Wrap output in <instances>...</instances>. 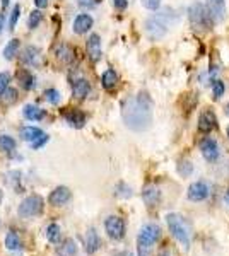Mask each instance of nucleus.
I'll list each match as a JSON object with an SVG mask.
<instances>
[{
    "label": "nucleus",
    "mask_w": 229,
    "mask_h": 256,
    "mask_svg": "<svg viewBox=\"0 0 229 256\" xmlns=\"http://www.w3.org/2000/svg\"><path fill=\"white\" fill-rule=\"evenodd\" d=\"M122 118L134 131H144L153 123V99L147 92L130 96L122 104Z\"/></svg>",
    "instance_id": "obj_1"
},
{
    "label": "nucleus",
    "mask_w": 229,
    "mask_h": 256,
    "mask_svg": "<svg viewBox=\"0 0 229 256\" xmlns=\"http://www.w3.org/2000/svg\"><path fill=\"white\" fill-rule=\"evenodd\" d=\"M166 224L168 229L171 232V236L176 239L185 250H190V244H192V232H190L188 226H186L185 219L180 213H168L166 215Z\"/></svg>",
    "instance_id": "obj_2"
},
{
    "label": "nucleus",
    "mask_w": 229,
    "mask_h": 256,
    "mask_svg": "<svg viewBox=\"0 0 229 256\" xmlns=\"http://www.w3.org/2000/svg\"><path fill=\"white\" fill-rule=\"evenodd\" d=\"M169 12H171L169 9H164L161 14L151 15L146 21V33L153 41L161 40V38H164V34L168 33V28L169 24H171V14Z\"/></svg>",
    "instance_id": "obj_3"
},
{
    "label": "nucleus",
    "mask_w": 229,
    "mask_h": 256,
    "mask_svg": "<svg viewBox=\"0 0 229 256\" xmlns=\"http://www.w3.org/2000/svg\"><path fill=\"white\" fill-rule=\"evenodd\" d=\"M188 19L193 28L202 31H209L214 24V19L211 17L207 7H204L200 2H195L188 7Z\"/></svg>",
    "instance_id": "obj_4"
},
{
    "label": "nucleus",
    "mask_w": 229,
    "mask_h": 256,
    "mask_svg": "<svg viewBox=\"0 0 229 256\" xmlns=\"http://www.w3.org/2000/svg\"><path fill=\"white\" fill-rule=\"evenodd\" d=\"M43 205L45 201L40 195H29L26 196L24 200L19 203L17 213L24 219H29V217H36L43 212Z\"/></svg>",
    "instance_id": "obj_5"
},
{
    "label": "nucleus",
    "mask_w": 229,
    "mask_h": 256,
    "mask_svg": "<svg viewBox=\"0 0 229 256\" xmlns=\"http://www.w3.org/2000/svg\"><path fill=\"white\" fill-rule=\"evenodd\" d=\"M161 239V227L157 224H146L142 226L141 232L137 236V246H147L153 248V244H156Z\"/></svg>",
    "instance_id": "obj_6"
},
{
    "label": "nucleus",
    "mask_w": 229,
    "mask_h": 256,
    "mask_svg": "<svg viewBox=\"0 0 229 256\" xmlns=\"http://www.w3.org/2000/svg\"><path fill=\"white\" fill-rule=\"evenodd\" d=\"M125 220L118 215H110L104 220V231H106L108 238L113 241H120L125 238Z\"/></svg>",
    "instance_id": "obj_7"
},
{
    "label": "nucleus",
    "mask_w": 229,
    "mask_h": 256,
    "mask_svg": "<svg viewBox=\"0 0 229 256\" xmlns=\"http://www.w3.org/2000/svg\"><path fill=\"white\" fill-rule=\"evenodd\" d=\"M190 201H204L211 196V185L207 181H195L188 186V192H186Z\"/></svg>",
    "instance_id": "obj_8"
},
{
    "label": "nucleus",
    "mask_w": 229,
    "mask_h": 256,
    "mask_svg": "<svg viewBox=\"0 0 229 256\" xmlns=\"http://www.w3.org/2000/svg\"><path fill=\"white\" fill-rule=\"evenodd\" d=\"M200 150L202 156L207 162H216L219 159V143H217L214 138L205 137L204 140L200 142Z\"/></svg>",
    "instance_id": "obj_9"
},
{
    "label": "nucleus",
    "mask_w": 229,
    "mask_h": 256,
    "mask_svg": "<svg viewBox=\"0 0 229 256\" xmlns=\"http://www.w3.org/2000/svg\"><path fill=\"white\" fill-rule=\"evenodd\" d=\"M71 196H72V193L67 186H57V188L50 193L48 203L52 205V207H62V205H65L69 200H71Z\"/></svg>",
    "instance_id": "obj_10"
},
{
    "label": "nucleus",
    "mask_w": 229,
    "mask_h": 256,
    "mask_svg": "<svg viewBox=\"0 0 229 256\" xmlns=\"http://www.w3.org/2000/svg\"><path fill=\"white\" fill-rule=\"evenodd\" d=\"M217 128V116L214 111L211 110H205L202 111L199 116V130L202 133H211L212 130Z\"/></svg>",
    "instance_id": "obj_11"
},
{
    "label": "nucleus",
    "mask_w": 229,
    "mask_h": 256,
    "mask_svg": "<svg viewBox=\"0 0 229 256\" xmlns=\"http://www.w3.org/2000/svg\"><path fill=\"white\" fill-rule=\"evenodd\" d=\"M86 46H87V55H89V58H91L92 62H99L101 57H103V48H101V38H99V34H96V33L89 34Z\"/></svg>",
    "instance_id": "obj_12"
},
{
    "label": "nucleus",
    "mask_w": 229,
    "mask_h": 256,
    "mask_svg": "<svg viewBox=\"0 0 229 256\" xmlns=\"http://www.w3.org/2000/svg\"><path fill=\"white\" fill-rule=\"evenodd\" d=\"M207 10L214 22H221L226 17V0H207Z\"/></svg>",
    "instance_id": "obj_13"
},
{
    "label": "nucleus",
    "mask_w": 229,
    "mask_h": 256,
    "mask_svg": "<svg viewBox=\"0 0 229 256\" xmlns=\"http://www.w3.org/2000/svg\"><path fill=\"white\" fill-rule=\"evenodd\" d=\"M101 248V238L96 232V229H87V234L84 238V250H86L87 255H94Z\"/></svg>",
    "instance_id": "obj_14"
},
{
    "label": "nucleus",
    "mask_w": 229,
    "mask_h": 256,
    "mask_svg": "<svg viewBox=\"0 0 229 256\" xmlns=\"http://www.w3.org/2000/svg\"><path fill=\"white\" fill-rule=\"evenodd\" d=\"M94 21L89 14H79L76 19H74V24H72V29L76 34H86L89 29L92 28Z\"/></svg>",
    "instance_id": "obj_15"
},
{
    "label": "nucleus",
    "mask_w": 229,
    "mask_h": 256,
    "mask_svg": "<svg viewBox=\"0 0 229 256\" xmlns=\"http://www.w3.org/2000/svg\"><path fill=\"white\" fill-rule=\"evenodd\" d=\"M142 200L149 208L157 207L159 201H161V192H159V188H156V186H146L142 190Z\"/></svg>",
    "instance_id": "obj_16"
},
{
    "label": "nucleus",
    "mask_w": 229,
    "mask_h": 256,
    "mask_svg": "<svg viewBox=\"0 0 229 256\" xmlns=\"http://www.w3.org/2000/svg\"><path fill=\"white\" fill-rule=\"evenodd\" d=\"M21 60L22 64L28 65V67H36V65L40 64V50H38L36 46H26V48L22 50Z\"/></svg>",
    "instance_id": "obj_17"
},
{
    "label": "nucleus",
    "mask_w": 229,
    "mask_h": 256,
    "mask_svg": "<svg viewBox=\"0 0 229 256\" xmlns=\"http://www.w3.org/2000/svg\"><path fill=\"white\" fill-rule=\"evenodd\" d=\"M22 116L28 122H40V120L45 118V111L40 106H36V104H26L22 108Z\"/></svg>",
    "instance_id": "obj_18"
},
{
    "label": "nucleus",
    "mask_w": 229,
    "mask_h": 256,
    "mask_svg": "<svg viewBox=\"0 0 229 256\" xmlns=\"http://www.w3.org/2000/svg\"><path fill=\"white\" fill-rule=\"evenodd\" d=\"M64 118H65V122L74 128H82L84 123H86V115H84L82 111H77V110L67 111V113L64 115Z\"/></svg>",
    "instance_id": "obj_19"
},
{
    "label": "nucleus",
    "mask_w": 229,
    "mask_h": 256,
    "mask_svg": "<svg viewBox=\"0 0 229 256\" xmlns=\"http://www.w3.org/2000/svg\"><path fill=\"white\" fill-rule=\"evenodd\" d=\"M43 130L41 128H38V127H22V130H21V137L24 138L26 142H29V143H34L36 140H40L41 137H43Z\"/></svg>",
    "instance_id": "obj_20"
},
{
    "label": "nucleus",
    "mask_w": 229,
    "mask_h": 256,
    "mask_svg": "<svg viewBox=\"0 0 229 256\" xmlns=\"http://www.w3.org/2000/svg\"><path fill=\"white\" fill-rule=\"evenodd\" d=\"M72 91H74V96H76V98L84 99V98H87L89 91H91V85H89L86 79H77V80H74V84H72Z\"/></svg>",
    "instance_id": "obj_21"
},
{
    "label": "nucleus",
    "mask_w": 229,
    "mask_h": 256,
    "mask_svg": "<svg viewBox=\"0 0 229 256\" xmlns=\"http://www.w3.org/2000/svg\"><path fill=\"white\" fill-rule=\"evenodd\" d=\"M55 253L58 256H76L77 255V243L74 239H65L64 243H60V246L57 248Z\"/></svg>",
    "instance_id": "obj_22"
},
{
    "label": "nucleus",
    "mask_w": 229,
    "mask_h": 256,
    "mask_svg": "<svg viewBox=\"0 0 229 256\" xmlns=\"http://www.w3.org/2000/svg\"><path fill=\"white\" fill-rule=\"evenodd\" d=\"M116 82H118V75H116L113 68H108V70L103 72V75H101V84H103V87L106 89V91L115 89Z\"/></svg>",
    "instance_id": "obj_23"
},
{
    "label": "nucleus",
    "mask_w": 229,
    "mask_h": 256,
    "mask_svg": "<svg viewBox=\"0 0 229 256\" xmlns=\"http://www.w3.org/2000/svg\"><path fill=\"white\" fill-rule=\"evenodd\" d=\"M57 58L62 64H72L74 58H76V53L69 45H60L57 48Z\"/></svg>",
    "instance_id": "obj_24"
},
{
    "label": "nucleus",
    "mask_w": 229,
    "mask_h": 256,
    "mask_svg": "<svg viewBox=\"0 0 229 256\" xmlns=\"http://www.w3.org/2000/svg\"><path fill=\"white\" fill-rule=\"evenodd\" d=\"M17 79H19V82H21L22 89H26V91H31V89H34V85H36V77H34L29 70L17 72Z\"/></svg>",
    "instance_id": "obj_25"
},
{
    "label": "nucleus",
    "mask_w": 229,
    "mask_h": 256,
    "mask_svg": "<svg viewBox=\"0 0 229 256\" xmlns=\"http://www.w3.org/2000/svg\"><path fill=\"white\" fill-rule=\"evenodd\" d=\"M45 236L50 243H58L62 238V229L58 224H50L48 227L45 229Z\"/></svg>",
    "instance_id": "obj_26"
},
{
    "label": "nucleus",
    "mask_w": 229,
    "mask_h": 256,
    "mask_svg": "<svg viewBox=\"0 0 229 256\" xmlns=\"http://www.w3.org/2000/svg\"><path fill=\"white\" fill-rule=\"evenodd\" d=\"M5 248L10 251H17L22 248V243L21 239H19V236L15 234V232H7L5 236Z\"/></svg>",
    "instance_id": "obj_27"
},
{
    "label": "nucleus",
    "mask_w": 229,
    "mask_h": 256,
    "mask_svg": "<svg viewBox=\"0 0 229 256\" xmlns=\"http://www.w3.org/2000/svg\"><path fill=\"white\" fill-rule=\"evenodd\" d=\"M17 52H19V40H10L9 43L5 45V48H3V58L5 60H12V58L17 55Z\"/></svg>",
    "instance_id": "obj_28"
},
{
    "label": "nucleus",
    "mask_w": 229,
    "mask_h": 256,
    "mask_svg": "<svg viewBox=\"0 0 229 256\" xmlns=\"http://www.w3.org/2000/svg\"><path fill=\"white\" fill-rule=\"evenodd\" d=\"M176 171H178V174H180L181 178H188L190 174L193 173V164L188 161V159H181V161L178 162V166H176Z\"/></svg>",
    "instance_id": "obj_29"
},
{
    "label": "nucleus",
    "mask_w": 229,
    "mask_h": 256,
    "mask_svg": "<svg viewBox=\"0 0 229 256\" xmlns=\"http://www.w3.org/2000/svg\"><path fill=\"white\" fill-rule=\"evenodd\" d=\"M15 140L9 135H0V152H12L15 149Z\"/></svg>",
    "instance_id": "obj_30"
},
{
    "label": "nucleus",
    "mask_w": 229,
    "mask_h": 256,
    "mask_svg": "<svg viewBox=\"0 0 229 256\" xmlns=\"http://www.w3.org/2000/svg\"><path fill=\"white\" fill-rule=\"evenodd\" d=\"M115 195L118 196V198H130V196H132V188L127 183L120 181V183L115 186Z\"/></svg>",
    "instance_id": "obj_31"
},
{
    "label": "nucleus",
    "mask_w": 229,
    "mask_h": 256,
    "mask_svg": "<svg viewBox=\"0 0 229 256\" xmlns=\"http://www.w3.org/2000/svg\"><path fill=\"white\" fill-rule=\"evenodd\" d=\"M45 99L48 101L50 104H53V106H57V104H60L62 101V94L60 91H57V89H46L45 91Z\"/></svg>",
    "instance_id": "obj_32"
},
{
    "label": "nucleus",
    "mask_w": 229,
    "mask_h": 256,
    "mask_svg": "<svg viewBox=\"0 0 229 256\" xmlns=\"http://www.w3.org/2000/svg\"><path fill=\"white\" fill-rule=\"evenodd\" d=\"M41 19H43V14H41L40 10H33V12L29 14V17H28V28L29 29H36L38 26H40Z\"/></svg>",
    "instance_id": "obj_33"
},
{
    "label": "nucleus",
    "mask_w": 229,
    "mask_h": 256,
    "mask_svg": "<svg viewBox=\"0 0 229 256\" xmlns=\"http://www.w3.org/2000/svg\"><path fill=\"white\" fill-rule=\"evenodd\" d=\"M224 91H226V85H224L223 80H214V82H212V98L214 99L223 98Z\"/></svg>",
    "instance_id": "obj_34"
},
{
    "label": "nucleus",
    "mask_w": 229,
    "mask_h": 256,
    "mask_svg": "<svg viewBox=\"0 0 229 256\" xmlns=\"http://www.w3.org/2000/svg\"><path fill=\"white\" fill-rule=\"evenodd\" d=\"M0 98H2V103L3 104H12V103H15V101H17V91H15V89L7 87L5 92H3V94L0 96Z\"/></svg>",
    "instance_id": "obj_35"
},
{
    "label": "nucleus",
    "mask_w": 229,
    "mask_h": 256,
    "mask_svg": "<svg viewBox=\"0 0 229 256\" xmlns=\"http://www.w3.org/2000/svg\"><path fill=\"white\" fill-rule=\"evenodd\" d=\"M19 17H21V5L17 3V5H14L12 12H10V19H9V29L10 31L15 29V24H17Z\"/></svg>",
    "instance_id": "obj_36"
},
{
    "label": "nucleus",
    "mask_w": 229,
    "mask_h": 256,
    "mask_svg": "<svg viewBox=\"0 0 229 256\" xmlns=\"http://www.w3.org/2000/svg\"><path fill=\"white\" fill-rule=\"evenodd\" d=\"M9 82H10V75L9 72H0V96L5 92V89L9 87Z\"/></svg>",
    "instance_id": "obj_37"
},
{
    "label": "nucleus",
    "mask_w": 229,
    "mask_h": 256,
    "mask_svg": "<svg viewBox=\"0 0 229 256\" xmlns=\"http://www.w3.org/2000/svg\"><path fill=\"white\" fill-rule=\"evenodd\" d=\"M142 5L149 10H157L161 7V0H141Z\"/></svg>",
    "instance_id": "obj_38"
},
{
    "label": "nucleus",
    "mask_w": 229,
    "mask_h": 256,
    "mask_svg": "<svg viewBox=\"0 0 229 256\" xmlns=\"http://www.w3.org/2000/svg\"><path fill=\"white\" fill-rule=\"evenodd\" d=\"M77 3H79V7L89 10V9H94V7L99 3V0H77Z\"/></svg>",
    "instance_id": "obj_39"
},
{
    "label": "nucleus",
    "mask_w": 229,
    "mask_h": 256,
    "mask_svg": "<svg viewBox=\"0 0 229 256\" xmlns=\"http://www.w3.org/2000/svg\"><path fill=\"white\" fill-rule=\"evenodd\" d=\"M113 5L118 10H125L129 7V0H113Z\"/></svg>",
    "instance_id": "obj_40"
},
{
    "label": "nucleus",
    "mask_w": 229,
    "mask_h": 256,
    "mask_svg": "<svg viewBox=\"0 0 229 256\" xmlns=\"http://www.w3.org/2000/svg\"><path fill=\"white\" fill-rule=\"evenodd\" d=\"M50 138H48V135H43V137L40 138V140H36L34 143H31V147H33V149H41V147L45 145L46 142H48Z\"/></svg>",
    "instance_id": "obj_41"
},
{
    "label": "nucleus",
    "mask_w": 229,
    "mask_h": 256,
    "mask_svg": "<svg viewBox=\"0 0 229 256\" xmlns=\"http://www.w3.org/2000/svg\"><path fill=\"white\" fill-rule=\"evenodd\" d=\"M139 248V256H153L151 255V248L147 246H137Z\"/></svg>",
    "instance_id": "obj_42"
},
{
    "label": "nucleus",
    "mask_w": 229,
    "mask_h": 256,
    "mask_svg": "<svg viewBox=\"0 0 229 256\" xmlns=\"http://www.w3.org/2000/svg\"><path fill=\"white\" fill-rule=\"evenodd\" d=\"M50 0H34V5L38 7V9H43V7L48 5Z\"/></svg>",
    "instance_id": "obj_43"
},
{
    "label": "nucleus",
    "mask_w": 229,
    "mask_h": 256,
    "mask_svg": "<svg viewBox=\"0 0 229 256\" xmlns=\"http://www.w3.org/2000/svg\"><path fill=\"white\" fill-rule=\"evenodd\" d=\"M113 256H134L130 253V251H118V253H115Z\"/></svg>",
    "instance_id": "obj_44"
},
{
    "label": "nucleus",
    "mask_w": 229,
    "mask_h": 256,
    "mask_svg": "<svg viewBox=\"0 0 229 256\" xmlns=\"http://www.w3.org/2000/svg\"><path fill=\"white\" fill-rule=\"evenodd\" d=\"M3 24H5V19H3V14L0 12V33H2V29H3Z\"/></svg>",
    "instance_id": "obj_45"
},
{
    "label": "nucleus",
    "mask_w": 229,
    "mask_h": 256,
    "mask_svg": "<svg viewBox=\"0 0 229 256\" xmlns=\"http://www.w3.org/2000/svg\"><path fill=\"white\" fill-rule=\"evenodd\" d=\"M224 200H226V203L229 205V190L226 192V195H224Z\"/></svg>",
    "instance_id": "obj_46"
},
{
    "label": "nucleus",
    "mask_w": 229,
    "mask_h": 256,
    "mask_svg": "<svg viewBox=\"0 0 229 256\" xmlns=\"http://www.w3.org/2000/svg\"><path fill=\"white\" fill-rule=\"evenodd\" d=\"M0 2H2V5H3V7H7V5H9L10 0H0Z\"/></svg>",
    "instance_id": "obj_47"
},
{
    "label": "nucleus",
    "mask_w": 229,
    "mask_h": 256,
    "mask_svg": "<svg viewBox=\"0 0 229 256\" xmlns=\"http://www.w3.org/2000/svg\"><path fill=\"white\" fill-rule=\"evenodd\" d=\"M159 256H171V255H169V251H162V253L159 255Z\"/></svg>",
    "instance_id": "obj_48"
},
{
    "label": "nucleus",
    "mask_w": 229,
    "mask_h": 256,
    "mask_svg": "<svg viewBox=\"0 0 229 256\" xmlns=\"http://www.w3.org/2000/svg\"><path fill=\"white\" fill-rule=\"evenodd\" d=\"M226 115L229 116V103H228V106H226Z\"/></svg>",
    "instance_id": "obj_49"
},
{
    "label": "nucleus",
    "mask_w": 229,
    "mask_h": 256,
    "mask_svg": "<svg viewBox=\"0 0 229 256\" xmlns=\"http://www.w3.org/2000/svg\"><path fill=\"white\" fill-rule=\"evenodd\" d=\"M0 201H2V192H0Z\"/></svg>",
    "instance_id": "obj_50"
},
{
    "label": "nucleus",
    "mask_w": 229,
    "mask_h": 256,
    "mask_svg": "<svg viewBox=\"0 0 229 256\" xmlns=\"http://www.w3.org/2000/svg\"><path fill=\"white\" fill-rule=\"evenodd\" d=\"M228 137H229V127H228Z\"/></svg>",
    "instance_id": "obj_51"
}]
</instances>
